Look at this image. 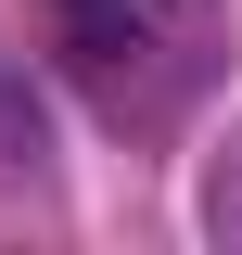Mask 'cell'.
I'll use <instances>...</instances> for the list:
<instances>
[{"instance_id":"7a4b0ae2","label":"cell","mask_w":242,"mask_h":255,"mask_svg":"<svg viewBox=\"0 0 242 255\" xmlns=\"http://www.w3.org/2000/svg\"><path fill=\"white\" fill-rule=\"evenodd\" d=\"M26 153H38V102L0 77V166H26Z\"/></svg>"},{"instance_id":"6da1fadb","label":"cell","mask_w":242,"mask_h":255,"mask_svg":"<svg viewBox=\"0 0 242 255\" xmlns=\"http://www.w3.org/2000/svg\"><path fill=\"white\" fill-rule=\"evenodd\" d=\"M38 13H51V26H64V51L102 77V102L127 90V64H140V51L204 64V51H191V38H204V0H38Z\"/></svg>"},{"instance_id":"3957f363","label":"cell","mask_w":242,"mask_h":255,"mask_svg":"<svg viewBox=\"0 0 242 255\" xmlns=\"http://www.w3.org/2000/svg\"><path fill=\"white\" fill-rule=\"evenodd\" d=\"M204 217H217V230H242V179H217V191H204Z\"/></svg>"}]
</instances>
